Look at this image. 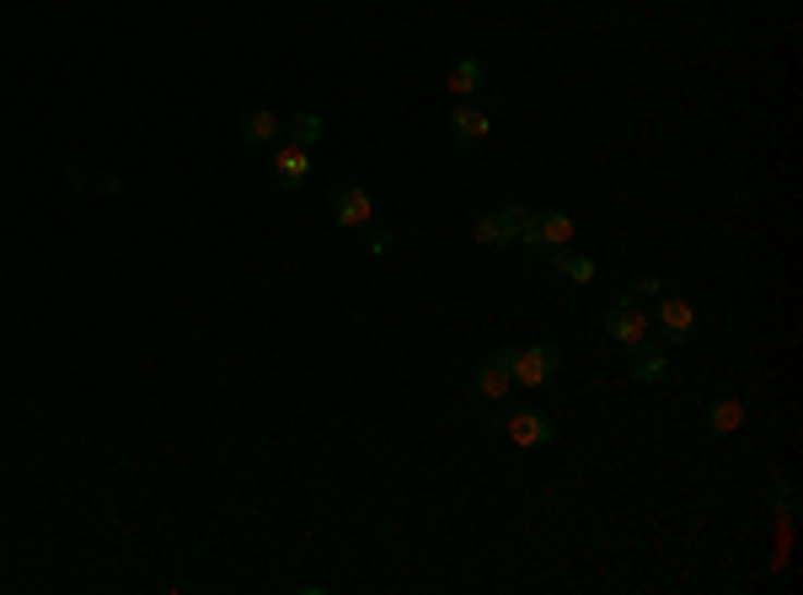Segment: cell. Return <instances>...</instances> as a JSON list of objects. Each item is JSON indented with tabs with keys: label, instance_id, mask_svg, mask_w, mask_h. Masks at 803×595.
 Segmentation results:
<instances>
[{
	"label": "cell",
	"instance_id": "obj_2",
	"mask_svg": "<svg viewBox=\"0 0 803 595\" xmlns=\"http://www.w3.org/2000/svg\"><path fill=\"white\" fill-rule=\"evenodd\" d=\"M520 242H525L531 253L552 258L557 247H568V242H573V215H568V209H536V215L520 226Z\"/></svg>",
	"mask_w": 803,
	"mask_h": 595
},
{
	"label": "cell",
	"instance_id": "obj_12",
	"mask_svg": "<svg viewBox=\"0 0 803 595\" xmlns=\"http://www.w3.org/2000/svg\"><path fill=\"white\" fill-rule=\"evenodd\" d=\"M702 424H707V435H713V440H723V435H734V429H740L744 424V402L740 397H713V402H707V413H702Z\"/></svg>",
	"mask_w": 803,
	"mask_h": 595
},
{
	"label": "cell",
	"instance_id": "obj_3",
	"mask_svg": "<svg viewBox=\"0 0 803 595\" xmlns=\"http://www.w3.org/2000/svg\"><path fill=\"white\" fill-rule=\"evenodd\" d=\"M509 365H514V381L520 387H547L557 376V365H562V354H557L552 343H520L509 354Z\"/></svg>",
	"mask_w": 803,
	"mask_h": 595
},
{
	"label": "cell",
	"instance_id": "obj_18",
	"mask_svg": "<svg viewBox=\"0 0 803 595\" xmlns=\"http://www.w3.org/2000/svg\"><path fill=\"white\" fill-rule=\"evenodd\" d=\"M632 295H665V279L659 274H637L632 279Z\"/></svg>",
	"mask_w": 803,
	"mask_h": 595
},
{
	"label": "cell",
	"instance_id": "obj_7",
	"mask_svg": "<svg viewBox=\"0 0 803 595\" xmlns=\"http://www.w3.org/2000/svg\"><path fill=\"white\" fill-rule=\"evenodd\" d=\"M488 134H494L488 108H477V102H455V108H450V145H461V150H477Z\"/></svg>",
	"mask_w": 803,
	"mask_h": 595
},
{
	"label": "cell",
	"instance_id": "obj_8",
	"mask_svg": "<svg viewBox=\"0 0 803 595\" xmlns=\"http://www.w3.org/2000/svg\"><path fill=\"white\" fill-rule=\"evenodd\" d=\"M654 328L665 332L670 343H691V338H696V306H691L685 295H665V301H659Z\"/></svg>",
	"mask_w": 803,
	"mask_h": 595
},
{
	"label": "cell",
	"instance_id": "obj_10",
	"mask_svg": "<svg viewBox=\"0 0 803 595\" xmlns=\"http://www.w3.org/2000/svg\"><path fill=\"white\" fill-rule=\"evenodd\" d=\"M445 86L461 97V102H472V97H483V86H488V70L477 54H455L450 60V75H445Z\"/></svg>",
	"mask_w": 803,
	"mask_h": 595
},
{
	"label": "cell",
	"instance_id": "obj_17",
	"mask_svg": "<svg viewBox=\"0 0 803 595\" xmlns=\"http://www.w3.org/2000/svg\"><path fill=\"white\" fill-rule=\"evenodd\" d=\"M391 242H397V236H391V226H380V220L365 226V253H370V258H386V253H391Z\"/></svg>",
	"mask_w": 803,
	"mask_h": 595
},
{
	"label": "cell",
	"instance_id": "obj_13",
	"mask_svg": "<svg viewBox=\"0 0 803 595\" xmlns=\"http://www.w3.org/2000/svg\"><path fill=\"white\" fill-rule=\"evenodd\" d=\"M279 134H284L279 113H268V108H252V113H242V139H247L252 150H268Z\"/></svg>",
	"mask_w": 803,
	"mask_h": 595
},
{
	"label": "cell",
	"instance_id": "obj_11",
	"mask_svg": "<svg viewBox=\"0 0 803 595\" xmlns=\"http://www.w3.org/2000/svg\"><path fill=\"white\" fill-rule=\"evenodd\" d=\"M509 354H514V349H498V354H488V360L477 365V392L488 397V402H498V397L514 387V365H509Z\"/></svg>",
	"mask_w": 803,
	"mask_h": 595
},
{
	"label": "cell",
	"instance_id": "obj_16",
	"mask_svg": "<svg viewBox=\"0 0 803 595\" xmlns=\"http://www.w3.org/2000/svg\"><path fill=\"white\" fill-rule=\"evenodd\" d=\"M552 264L562 279H573V284H589L595 279V258H584V253H573V247H557Z\"/></svg>",
	"mask_w": 803,
	"mask_h": 595
},
{
	"label": "cell",
	"instance_id": "obj_9",
	"mask_svg": "<svg viewBox=\"0 0 803 595\" xmlns=\"http://www.w3.org/2000/svg\"><path fill=\"white\" fill-rule=\"evenodd\" d=\"M268 178H273V189H306V178H311L306 145H284V150H273Z\"/></svg>",
	"mask_w": 803,
	"mask_h": 595
},
{
	"label": "cell",
	"instance_id": "obj_6",
	"mask_svg": "<svg viewBox=\"0 0 803 595\" xmlns=\"http://www.w3.org/2000/svg\"><path fill=\"white\" fill-rule=\"evenodd\" d=\"M600 328L611 332L617 343H626V349L648 338V317L637 312V295H632V290H626V295H617V301L606 306V317H600Z\"/></svg>",
	"mask_w": 803,
	"mask_h": 595
},
{
	"label": "cell",
	"instance_id": "obj_14",
	"mask_svg": "<svg viewBox=\"0 0 803 595\" xmlns=\"http://www.w3.org/2000/svg\"><path fill=\"white\" fill-rule=\"evenodd\" d=\"M632 376H637L643 387H654V381L665 376V354H659L648 338H643V343H632Z\"/></svg>",
	"mask_w": 803,
	"mask_h": 595
},
{
	"label": "cell",
	"instance_id": "obj_15",
	"mask_svg": "<svg viewBox=\"0 0 803 595\" xmlns=\"http://www.w3.org/2000/svg\"><path fill=\"white\" fill-rule=\"evenodd\" d=\"M284 134H290V145H321V134H327V119H321V113H295V119H290V124H284Z\"/></svg>",
	"mask_w": 803,
	"mask_h": 595
},
{
	"label": "cell",
	"instance_id": "obj_1",
	"mask_svg": "<svg viewBox=\"0 0 803 595\" xmlns=\"http://www.w3.org/2000/svg\"><path fill=\"white\" fill-rule=\"evenodd\" d=\"M531 215H536L531 204H503V209H488V215H477L472 236H477V247L503 253V247H514V242H520V226H525Z\"/></svg>",
	"mask_w": 803,
	"mask_h": 595
},
{
	"label": "cell",
	"instance_id": "obj_4",
	"mask_svg": "<svg viewBox=\"0 0 803 595\" xmlns=\"http://www.w3.org/2000/svg\"><path fill=\"white\" fill-rule=\"evenodd\" d=\"M332 220L343 231H365L375 220V198L365 183H332Z\"/></svg>",
	"mask_w": 803,
	"mask_h": 595
},
{
	"label": "cell",
	"instance_id": "obj_5",
	"mask_svg": "<svg viewBox=\"0 0 803 595\" xmlns=\"http://www.w3.org/2000/svg\"><path fill=\"white\" fill-rule=\"evenodd\" d=\"M503 429H509V440H514L520 451H536V446H552L557 440V418L552 413H542V408H520V413H509Z\"/></svg>",
	"mask_w": 803,
	"mask_h": 595
}]
</instances>
